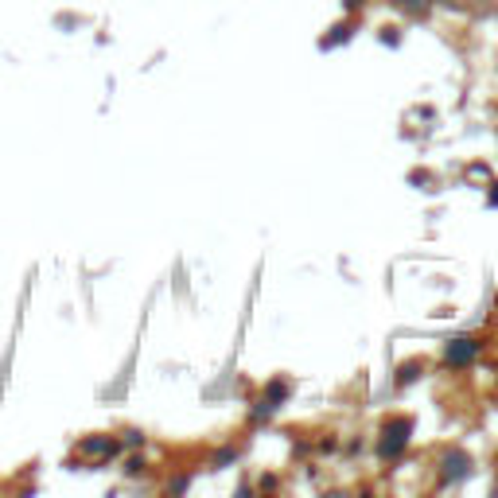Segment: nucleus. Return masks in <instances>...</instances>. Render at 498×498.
Instances as JSON below:
<instances>
[{
	"mask_svg": "<svg viewBox=\"0 0 498 498\" xmlns=\"http://www.w3.org/2000/svg\"><path fill=\"white\" fill-rule=\"evenodd\" d=\"M471 354H475V342H467V339L459 342V347H448V358L451 362H467Z\"/></svg>",
	"mask_w": 498,
	"mask_h": 498,
	"instance_id": "f257e3e1",
	"label": "nucleus"
}]
</instances>
